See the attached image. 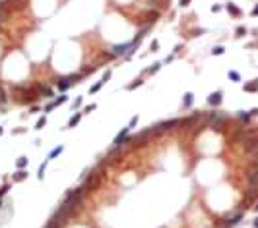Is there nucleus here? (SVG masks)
<instances>
[{"mask_svg": "<svg viewBox=\"0 0 258 228\" xmlns=\"http://www.w3.org/2000/svg\"><path fill=\"white\" fill-rule=\"evenodd\" d=\"M157 18H159V14L155 12V10H153V12H148V14H145V19H148L150 23H151V21H155V19H157Z\"/></svg>", "mask_w": 258, "mask_h": 228, "instance_id": "13", "label": "nucleus"}, {"mask_svg": "<svg viewBox=\"0 0 258 228\" xmlns=\"http://www.w3.org/2000/svg\"><path fill=\"white\" fill-rule=\"evenodd\" d=\"M109 77H111V70H107V72L103 74V77H101V83L105 85V81H109Z\"/></svg>", "mask_w": 258, "mask_h": 228, "instance_id": "24", "label": "nucleus"}, {"mask_svg": "<svg viewBox=\"0 0 258 228\" xmlns=\"http://www.w3.org/2000/svg\"><path fill=\"white\" fill-rule=\"evenodd\" d=\"M227 12H229L231 16H241V10H239L237 6H235V4H231V2L227 4Z\"/></svg>", "mask_w": 258, "mask_h": 228, "instance_id": "10", "label": "nucleus"}, {"mask_svg": "<svg viewBox=\"0 0 258 228\" xmlns=\"http://www.w3.org/2000/svg\"><path fill=\"white\" fill-rule=\"evenodd\" d=\"M171 126H178V120H169V122H161L157 126H153L151 132H163V130H169Z\"/></svg>", "mask_w": 258, "mask_h": 228, "instance_id": "4", "label": "nucleus"}, {"mask_svg": "<svg viewBox=\"0 0 258 228\" xmlns=\"http://www.w3.org/2000/svg\"><path fill=\"white\" fill-rule=\"evenodd\" d=\"M80 118H82V114H80V112H78V114H74V116L70 118V122H68V128H74L76 124L80 122Z\"/></svg>", "mask_w": 258, "mask_h": 228, "instance_id": "11", "label": "nucleus"}, {"mask_svg": "<svg viewBox=\"0 0 258 228\" xmlns=\"http://www.w3.org/2000/svg\"><path fill=\"white\" fill-rule=\"evenodd\" d=\"M80 105H82V97H78V99H76V101H74V106H76V108H78V106H80Z\"/></svg>", "mask_w": 258, "mask_h": 228, "instance_id": "32", "label": "nucleus"}, {"mask_svg": "<svg viewBox=\"0 0 258 228\" xmlns=\"http://www.w3.org/2000/svg\"><path fill=\"white\" fill-rule=\"evenodd\" d=\"M136 122H138V116H134V118L130 120V124H128V128H134V126H136Z\"/></svg>", "mask_w": 258, "mask_h": 228, "instance_id": "28", "label": "nucleus"}, {"mask_svg": "<svg viewBox=\"0 0 258 228\" xmlns=\"http://www.w3.org/2000/svg\"><path fill=\"white\" fill-rule=\"evenodd\" d=\"M223 50H225L223 47H216L214 50H211V54H216V56H217V54H223Z\"/></svg>", "mask_w": 258, "mask_h": 228, "instance_id": "25", "label": "nucleus"}, {"mask_svg": "<svg viewBox=\"0 0 258 228\" xmlns=\"http://www.w3.org/2000/svg\"><path fill=\"white\" fill-rule=\"evenodd\" d=\"M2 132H4V130H2V126H0V135H2Z\"/></svg>", "mask_w": 258, "mask_h": 228, "instance_id": "37", "label": "nucleus"}, {"mask_svg": "<svg viewBox=\"0 0 258 228\" xmlns=\"http://www.w3.org/2000/svg\"><path fill=\"white\" fill-rule=\"evenodd\" d=\"M159 49V43L157 41H151V50H157Z\"/></svg>", "mask_w": 258, "mask_h": 228, "instance_id": "30", "label": "nucleus"}, {"mask_svg": "<svg viewBox=\"0 0 258 228\" xmlns=\"http://www.w3.org/2000/svg\"><path fill=\"white\" fill-rule=\"evenodd\" d=\"M6 193H8V186H4L2 189H0V199H2V197L6 195Z\"/></svg>", "mask_w": 258, "mask_h": 228, "instance_id": "29", "label": "nucleus"}, {"mask_svg": "<svg viewBox=\"0 0 258 228\" xmlns=\"http://www.w3.org/2000/svg\"><path fill=\"white\" fill-rule=\"evenodd\" d=\"M159 68H161V62H155L151 68H150V74H155V72H157L159 70Z\"/></svg>", "mask_w": 258, "mask_h": 228, "instance_id": "22", "label": "nucleus"}, {"mask_svg": "<svg viewBox=\"0 0 258 228\" xmlns=\"http://www.w3.org/2000/svg\"><path fill=\"white\" fill-rule=\"evenodd\" d=\"M128 132H130V128H128V126H126V128H122V130L118 132V135L115 137V147H120L122 143L126 141V135H128Z\"/></svg>", "mask_w": 258, "mask_h": 228, "instance_id": "3", "label": "nucleus"}, {"mask_svg": "<svg viewBox=\"0 0 258 228\" xmlns=\"http://www.w3.org/2000/svg\"><path fill=\"white\" fill-rule=\"evenodd\" d=\"M190 4V0H181V6H188Z\"/></svg>", "mask_w": 258, "mask_h": 228, "instance_id": "34", "label": "nucleus"}, {"mask_svg": "<svg viewBox=\"0 0 258 228\" xmlns=\"http://www.w3.org/2000/svg\"><path fill=\"white\" fill-rule=\"evenodd\" d=\"M84 110H85V112H91V110H95V105H87Z\"/></svg>", "mask_w": 258, "mask_h": 228, "instance_id": "31", "label": "nucleus"}, {"mask_svg": "<svg viewBox=\"0 0 258 228\" xmlns=\"http://www.w3.org/2000/svg\"><path fill=\"white\" fill-rule=\"evenodd\" d=\"M221 101H223V93H221V91H216V93H211L208 97V105L217 106V105H221Z\"/></svg>", "mask_w": 258, "mask_h": 228, "instance_id": "2", "label": "nucleus"}, {"mask_svg": "<svg viewBox=\"0 0 258 228\" xmlns=\"http://www.w3.org/2000/svg\"><path fill=\"white\" fill-rule=\"evenodd\" d=\"M249 114H250V116H256V114H258V108H252V110H250Z\"/></svg>", "mask_w": 258, "mask_h": 228, "instance_id": "33", "label": "nucleus"}, {"mask_svg": "<svg viewBox=\"0 0 258 228\" xmlns=\"http://www.w3.org/2000/svg\"><path fill=\"white\" fill-rule=\"evenodd\" d=\"M241 219H243V215H235V216H231V219L227 220V224H229V226H231V224H237Z\"/></svg>", "mask_w": 258, "mask_h": 228, "instance_id": "15", "label": "nucleus"}, {"mask_svg": "<svg viewBox=\"0 0 258 228\" xmlns=\"http://www.w3.org/2000/svg\"><path fill=\"white\" fill-rule=\"evenodd\" d=\"M256 211H258V205H256Z\"/></svg>", "mask_w": 258, "mask_h": 228, "instance_id": "39", "label": "nucleus"}, {"mask_svg": "<svg viewBox=\"0 0 258 228\" xmlns=\"http://www.w3.org/2000/svg\"><path fill=\"white\" fill-rule=\"evenodd\" d=\"M144 81H142V79H134V81L130 83V85H126V89H136V87H140Z\"/></svg>", "mask_w": 258, "mask_h": 228, "instance_id": "16", "label": "nucleus"}, {"mask_svg": "<svg viewBox=\"0 0 258 228\" xmlns=\"http://www.w3.org/2000/svg\"><path fill=\"white\" fill-rule=\"evenodd\" d=\"M45 168H47V163H43V164L39 166V174H37V176H39V180H43V178H45Z\"/></svg>", "mask_w": 258, "mask_h": 228, "instance_id": "20", "label": "nucleus"}, {"mask_svg": "<svg viewBox=\"0 0 258 228\" xmlns=\"http://www.w3.org/2000/svg\"><path fill=\"white\" fill-rule=\"evenodd\" d=\"M62 149H64L62 145H58V147H54V149L51 151V155H49V158H54V157H58V155L62 153ZM49 158H47V161H49Z\"/></svg>", "mask_w": 258, "mask_h": 228, "instance_id": "12", "label": "nucleus"}, {"mask_svg": "<svg viewBox=\"0 0 258 228\" xmlns=\"http://www.w3.org/2000/svg\"><path fill=\"white\" fill-rule=\"evenodd\" d=\"M223 120H225V114H214V116L210 118V124H211L216 130H219V126H221Z\"/></svg>", "mask_w": 258, "mask_h": 228, "instance_id": "6", "label": "nucleus"}, {"mask_svg": "<svg viewBox=\"0 0 258 228\" xmlns=\"http://www.w3.org/2000/svg\"><path fill=\"white\" fill-rule=\"evenodd\" d=\"M0 207H2V199H0Z\"/></svg>", "mask_w": 258, "mask_h": 228, "instance_id": "38", "label": "nucleus"}, {"mask_svg": "<svg viewBox=\"0 0 258 228\" xmlns=\"http://www.w3.org/2000/svg\"><path fill=\"white\" fill-rule=\"evenodd\" d=\"M244 33H246V29H244V27H237V35H239V37H243Z\"/></svg>", "mask_w": 258, "mask_h": 228, "instance_id": "27", "label": "nucleus"}, {"mask_svg": "<svg viewBox=\"0 0 258 228\" xmlns=\"http://www.w3.org/2000/svg\"><path fill=\"white\" fill-rule=\"evenodd\" d=\"M66 101H68V97H66V95H62V97H58L57 101H52V102H49V105L47 106H45V112H51V110H54V108H57L58 105H62V102H66Z\"/></svg>", "mask_w": 258, "mask_h": 228, "instance_id": "5", "label": "nucleus"}, {"mask_svg": "<svg viewBox=\"0 0 258 228\" xmlns=\"http://www.w3.org/2000/svg\"><path fill=\"white\" fill-rule=\"evenodd\" d=\"M45 124H47V116H41V118L37 120V124H35V128H37V130H41V128L45 126Z\"/></svg>", "mask_w": 258, "mask_h": 228, "instance_id": "17", "label": "nucleus"}, {"mask_svg": "<svg viewBox=\"0 0 258 228\" xmlns=\"http://www.w3.org/2000/svg\"><path fill=\"white\" fill-rule=\"evenodd\" d=\"M229 77L233 79V81H241V75H239L237 72H229Z\"/></svg>", "mask_w": 258, "mask_h": 228, "instance_id": "23", "label": "nucleus"}, {"mask_svg": "<svg viewBox=\"0 0 258 228\" xmlns=\"http://www.w3.org/2000/svg\"><path fill=\"white\" fill-rule=\"evenodd\" d=\"M130 47H132V43H124V44H115V47H113V50H115V54L118 56V54H124L126 50H130Z\"/></svg>", "mask_w": 258, "mask_h": 228, "instance_id": "7", "label": "nucleus"}, {"mask_svg": "<svg viewBox=\"0 0 258 228\" xmlns=\"http://www.w3.org/2000/svg\"><path fill=\"white\" fill-rule=\"evenodd\" d=\"M190 105H192V93H186V95H184V106L188 108Z\"/></svg>", "mask_w": 258, "mask_h": 228, "instance_id": "19", "label": "nucleus"}, {"mask_svg": "<svg viewBox=\"0 0 258 228\" xmlns=\"http://www.w3.org/2000/svg\"><path fill=\"white\" fill-rule=\"evenodd\" d=\"M250 182H254V184H258V170H256V172H252V174H250Z\"/></svg>", "mask_w": 258, "mask_h": 228, "instance_id": "26", "label": "nucleus"}, {"mask_svg": "<svg viewBox=\"0 0 258 228\" xmlns=\"http://www.w3.org/2000/svg\"><path fill=\"white\" fill-rule=\"evenodd\" d=\"M76 79H80V75H78V74H72V75H68V77H60L58 83H57V87H58L60 91H66V89H68V87L76 81Z\"/></svg>", "mask_w": 258, "mask_h": 228, "instance_id": "1", "label": "nucleus"}, {"mask_svg": "<svg viewBox=\"0 0 258 228\" xmlns=\"http://www.w3.org/2000/svg\"><path fill=\"white\" fill-rule=\"evenodd\" d=\"M37 91L43 95V97H47V99H51L52 97V89H49V87H43V85H37Z\"/></svg>", "mask_w": 258, "mask_h": 228, "instance_id": "8", "label": "nucleus"}, {"mask_svg": "<svg viewBox=\"0 0 258 228\" xmlns=\"http://www.w3.org/2000/svg\"><path fill=\"white\" fill-rule=\"evenodd\" d=\"M25 166H27V158H25V157H21L19 161H18V168H19V170H24Z\"/></svg>", "mask_w": 258, "mask_h": 228, "instance_id": "18", "label": "nucleus"}, {"mask_svg": "<svg viewBox=\"0 0 258 228\" xmlns=\"http://www.w3.org/2000/svg\"><path fill=\"white\" fill-rule=\"evenodd\" d=\"M252 16H258V6H254V8H252Z\"/></svg>", "mask_w": 258, "mask_h": 228, "instance_id": "35", "label": "nucleus"}, {"mask_svg": "<svg viewBox=\"0 0 258 228\" xmlns=\"http://www.w3.org/2000/svg\"><path fill=\"white\" fill-rule=\"evenodd\" d=\"M254 228H258V219H256V220H254Z\"/></svg>", "mask_w": 258, "mask_h": 228, "instance_id": "36", "label": "nucleus"}, {"mask_svg": "<svg viewBox=\"0 0 258 228\" xmlns=\"http://www.w3.org/2000/svg\"><path fill=\"white\" fill-rule=\"evenodd\" d=\"M27 178V172L25 170H18V172L14 174V182H24Z\"/></svg>", "mask_w": 258, "mask_h": 228, "instance_id": "9", "label": "nucleus"}, {"mask_svg": "<svg viewBox=\"0 0 258 228\" xmlns=\"http://www.w3.org/2000/svg\"><path fill=\"white\" fill-rule=\"evenodd\" d=\"M258 89V81L254 79V81H250V83H246L244 85V91H256Z\"/></svg>", "mask_w": 258, "mask_h": 228, "instance_id": "14", "label": "nucleus"}, {"mask_svg": "<svg viewBox=\"0 0 258 228\" xmlns=\"http://www.w3.org/2000/svg\"><path fill=\"white\" fill-rule=\"evenodd\" d=\"M101 87H103V83H101V81H97L95 85H91V89H89V93H97V91H99Z\"/></svg>", "mask_w": 258, "mask_h": 228, "instance_id": "21", "label": "nucleus"}]
</instances>
